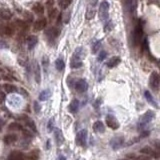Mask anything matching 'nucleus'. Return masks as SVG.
<instances>
[{"instance_id": "14", "label": "nucleus", "mask_w": 160, "mask_h": 160, "mask_svg": "<svg viewBox=\"0 0 160 160\" xmlns=\"http://www.w3.org/2000/svg\"><path fill=\"white\" fill-rule=\"evenodd\" d=\"M25 159V155L21 151H12L7 157V160H23Z\"/></svg>"}, {"instance_id": "15", "label": "nucleus", "mask_w": 160, "mask_h": 160, "mask_svg": "<svg viewBox=\"0 0 160 160\" xmlns=\"http://www.w3.org/2000/svg\"><path fill=\"white\" fill-rule=\"evenodd\" d=\"M92 128L94 130V132L96 133H104L105 132V126L104 123L101 120H97L96 122H94V124L92 125Z\"/></svg>"}, {"instance_id": "10", "label": "nucleus", "mask_w": 160, "mask_h": 160, "mask_svg": "<svg viewBox=\"0 0 160 160\" xmlns=\"http://www.w3.org/2000/svg\"><path fill=\"white\" fill-rule=\"evenodd\" d=\"M46 25H47V20H46V18L42 17V18L37 19L35 22H34L33 28H34V30H36V31H40V30H43L44 28L46 27Z\"/></svg>"}, {"instance_id": "37", "label": "nucleus", "mask_w": 160, "mask_h": 160, "mask_svg": "<svg viewBox=\"0 0 160 160\" xmlns=\"http://www.w3.org/2000/svg\"><path fill=\"white\" fill-rule=\"evenodd\" d=\"M71 2H72V0H60L59 5L62 9H66V8L71 4Z\"/></svg>"}, {"instance_id": "36", "label": "nucleus", "mask_w": 160, "mask_h": 160, "mask_svg": "<svg viewBox=\"0 0 160 160\" xmlns=\"http://www.w3.org/2000/svg\"><path fill=\"white\" fill-rule=\"evenodd\" d=\"M112 29H113V22L111 21V20H109V21H107L106 23L104 24L103 30H104V32H109Z\"/></svg>"}, {"instance_id": "43", "label": "nucleus", "mask_w": 160, "mask_h": 160, "mask_svg": "<svg viewBox=\"0 0 160 160\" xmlns=\"http://www.w3.org/2000/svg\"><path fill=\"white\" fill-rule=\"evenodd\" d=\"M22 134H23V137H27V138H31L32 137V133L31 131L27 130V129H23L22 128Z\"/></svg>"}, {"instance_id": "55", "label": "nucleus", "mask_w": 160, "mask_h": 160, "mask_svg": "<svg viewBox=\"0 0 160 160\" xmlns=\"http://www.w3.org/2000/svg\"><path fill=\"white\" fill-rule=\"evenodd\" d=\"M0 88H1V86H0Z\"/></svg>"}, {"instance_id": "1", "label": "nucleus", "mask_w": 160, "mask_h": 160, "mask_svg": "<svg viewBox=\"0 0 160 160\" xmlns=\"http://www.w3.org/2000/svg\"><path fill=\"white\" fill-rule=\"evenodd\" d=\"M143 38V24L142 21H139V23L136 25L133 32V42H134L135 45H138L140 44V42L142 41Z\"/></svg>"}, {"instance_id": "12", "label": "nucleus", "mask_w": 160, "mask_h": 160, "mask_svg": "<svg viewBox=\"0 0 160 160\" xmlns=\"http://www.w3.org/2000/svg\"><path fill=\"white\" fill-rule=\"evenodd\" d=\"M140 153L143 155H146V156H148V157L152 156V157H155V158L158 157V153H157L156 151H154L151 147H149V146H146V147H144V148H141Z\"/></svg>"}, {"instance_id": "8", "label": "nucleus", "mask_w": 160, "mask_h": 160, "mask_svg": "<svg viewBox=\"0 0 160 160\" xmlns=\"http://www.w3.org/2000/svg\"><path fill=\"white\" fill-rule=\"evenodd\" d=\"M105 122H106L107 126H108L109 128L113 129V130H116V129H118L119 126H120L118 120H117L113 115H107L106 118H105Z\"/></svg>"}, {"instance_id": "29", "label": "nucleus", "mask_w": 160, "mask_h": 160, "mask_svg": "<svg viewBox=\"0 0 160 160\" xmlns=\"http://www.w3.org/2000/svg\"><path fill=\"white\" fill-rule=\"evenodd\" d=\"M33 11L35 12L36 14H38V15H40V14H43V12H44V7L43 6L41 5L40 3H36V4H34V6H33Z\"/></svg>"}, {"instance_id": "40", "label": "nucleus", "mask_w": 160, "mask_h": 160, "mask_svg": "<svg viewBox=\"0 0 160 160\" xmlns=\"http://www.w3.org/2000/svg\"><path fill=\"white\" fill-rule=\"evenodd\" d=\"M33 109H34V112H35L36 114H39V113L41 112V106H40V104L37 102V101H34Z\"/></svg>"}, {"instance_id": "17", "label": "nucleus", "mask_w": 160, "mask_h": 160, "mask_svg": "<svg viewBox=\"0 0 160 160\" xmlns=\"http://www.w3.org/2000/svg\"><path fill=\"white\" fill-rule=\"evenodd\" d=\"M26 42H27L28 49L32 50L36 46V44L38 43V38L36 37L35 35H30V36H28V37H27V39H26Z\"/></svg>"}, {"instance_id": "21", "label": "nucleus", "mask_w": 160, "mask_h": 160, "mask_svg": "<svg viewBox=\"0 0 160 160\" xmlns=\"http://www.w3.org/2000/svg\"><path fill=\"white\" fill-rule=\"evenodd\" d=\"M120 62H121L120 57H118V56H113L112 58H110V59L107 61L106 65H107V67H109V68H113V67H116Z\"/></svg>"}, {"instance_id": "45", "label": "nucleus", "mask_w": 160, "mask_h": 160, "mask_svg": "<svg viewBox=\"0 0 160 160\" xmlns=\"http://www.w3.org/2000/svg\"><path fill=\"white\" fill-rule=\"evenodd\" d=\"M9 46H8V44L6 43L4 40H0V49H6V48H8Z\"/></svg>"}, {"instance_id": "20", "label": "nucleus", "mask_w": 160, "mask_h": 160, "mask_svg": "<svg viewBox=\"0 0 160 160\" xmlns=\"http://www.w3.org/2000/svg\"><path fill=\"white\" fill-rule=\"evenodd\" d=\"M80 103L77 99H73V100L70 102L69 106H68V110H69L70 113H76L79 109Z\"/></svg>"}, {"instance_id": "47", "label": "nucleus", "mask_w": 160, "mask_h": 160, "mask_svg": "<svg viewBox=\"0 0 160 160\" xmlns=\"http://www.w3.org/2000/svg\"><path fill=\"white\" fill-rule=\"evenodd\" d=\"M54 4V0H48L47 2H46V6H47L48 8H52V5Z\"/></svg>"}, {"instance_id": "7", "label": "nucleus", "mask_w": 160, "mask_h": 160, "mask_svg": "<svg viewBox=\"0 0 160 160\" xmlns=\"http://www.w3.org/2000/svg\"><path fill=\"white\" fill-rule=\"evenodd\" d=\"M124 144V137L123 136H115L110 140V146L113 150H117Z\"/></svg>"}, {"instance_id": "53", "label": "nucleus", "mask_w": 160, "mask_h": 160, "mask_svg": "<svg viewBox=\"0 0 160 160\" xmlns=\"http://www.w3.org/2000/svg\"><path fill=\"white\" fill-rule=\"evenodd\" d=\"M2 102H3V101H2V100H0V103H2Z\"/></svg>"}, {"instance_id": "16", "label": "nucleus", "mask_w": 160, "mask_h": 160, "mask_svg": "<svg viewBox=\"0 0 160 160\" xmlns=\"http://www.w3.org/2000/svg\"><path fill=\"white\" fill-rule=\"evenodd\" d=\"M21 119L24 121V122H25V124L27 125V126L29 127V128L31 129L34 133H37V127H36L35 122H34L32 119H30L29 117H27V116H23Z\"/></svg>"}, {"instance_id": "44", "label": "nucleus", "mask_w": 160, "mask_h": 160, "mask_svg": "<svg viewBox=\"0 0 160 160\" xmlns=\"http://www.w3.org/2000/svg\"><path fill=\"white\" fill-rule=\"evenodd\" d=\"M133 160H149V157L146 156V155H143V154H140L138 155V156H135Z\"/></svg>"}, {"instance_id": "2", "label": "nucleus", "mask_w": 160, "mask_h": 160, "mask_svg": "<svg viewBox=\"0 0 160 160\" xmlns=\"http://www.w3.org/2000/svg\"><path fill=\"white\" fill-rule=\"evenodd\" d=\"M155 117V112L152 110H147L144 114L141 116L140 120H139V127L140 128H144L151 120Z\"/></svg>"}, {"instance_id": "48", "label": "nucleus", "mask_w": 160, "mask_h": 160, "mask_svg": "<svg viewBox=\"0 0 160 160\" xmlns=\"http://www.w3.org/2000/svg\"><path fill=\"white\" fill-rule=\"evenodd\" d=\"M5 97H6L5 93H4L3 91H0V100H2V101H3L4 99H5Z\"/></svg>"}, {"instance_id": "32", "label": "nucleus", "mask_w": 160, "mask_h": 160, "mask_svg": "<svg viewBox=\"0 0 160 160\" xmlns=\"http://www.w3.org/2000/svg\"><path fill=\"white\" fill-rule=\"evenodd\" d=\"M41 63H42V66H43L44 71L47 72V68H48V66H49V59H48V57L46 55H44L43 57H42Z\"/></svg>"}, {"instance_id": "9", "label": "nucleus", "mask_w": 160, "mask_h": 160, "mask_svg": "<svg viewBox=\"0 0 160 160\" xmlns=\"http://www.w3.org/2000/svg\"><path fill=\"white\" fill-rule=\"evenodd\" d=\"M75 89L77 90V92L79 93H84L88 89V83L85 79H79L77 80V82L75 83Z\"/></svg>"}, {"instance_id": "4", "label": "nucleus", "mask_w": 160, "mask_h": 160, "mask_svg": "<svg viewBox=\"0 0 160 160\" xmlns=\"http://www.w3.org/2000/svg\"><path fill=\"white\" fill-rule=\"evenodd\" d=\"M75 142H76V144L80 147L86 146V143H87V130L86 129H82V130H80L79 132L76 134Z\"/></svg>"}, {"instance_id": "51", "label": "nucleus", "mask_w": 160, "mask_h": 160, "mask_svg": "<svg viewBox=\"0 0 160 160\" xmlns=\"http://www.w3.org/2000/svg\"><path fill=\"white\" fill-rule=\"evenodd\" d=\"M46 145H47V146H46V149H50V140H48V141H47V143H46Z\"/></svg>"}, {"instance_id": "27", "label": "nucleus", "mask_w": 160, "mask_h": 160, "mask_svg": "<svg viewBox=\"0 0 160 160\" xmlns=\"http://www.w3.org/2000/svg\"><path fill=\"white\" fill-rule=\"evenodd\" d=\"M3 88H4V90H5V92H7V93H13L17 91V87L13 84H10V83H5V84L3 85Z\"/></svg>"}, {"instance_id": "46", "label": "nucleus", "mask_w": 160, "mask_h": 160, "mask_svg": "<svg viewBox=\"0 0 160 160\" xmlns=\"http://www.w3.org/2000/svg\"><path fill=\"white\" fill-rule=\"evenodd\" d=\"M101 103V99H97V100H95L94 104H93V106H94V108L98 109L99 108V105H100Z\"/></svg>"}, {"instance_id": "11", "label": "nucleus", "mask_w": 160, "mask_h": 160, "mask_svg": "<svg viewBox=\"0 0 160 160\" xmlns=\"http://www.w3.org/2000/svg\"><path fill=\"white\" fill-rule=\"evenodd\" d=\"M54 138H55V143L57 146H61L64 142V136L62 134V131L61 129L59 128H56L54 129Z\"/></svg>"}, {"instance_id": "26", "label": "nucleus", "mask_w": 160, "mask_h": 160, "mask_svg": "<svg viewBox=\"0 0 160 160\" xmlns=\"http://www.w3.org/2000/svg\"><path fill=\"white\" fill-rule=\"evenodd\" d=\"M39 154H40L39 150H38V149H34V150L30 151V152L28 153L27 158L29 160H38L39 159Z\"/></svg>"}, {"instance_id": "3", "label": "nucleus", "mask_w": 160, "mask_h": 160, "mask_svg": "<svg viewBox=\"0 0 160 160\" xmlns=\"http://www.w3.org/2000/svg\"><path fill=\"white\" fill-rule=\"evenodd\" d=\"M109 16V4L107 1H102L99 6V18L101 21H106Z\"/></svg>"}, {"instance_id": "28", "label": "nucleus", "mask_w": 160, "mask_h": 160, "mask_svg": "<svg viewBox=\"0 0 160 160\" xmlns=\"http://www.w3.org/2000/svg\"><path fill=\"white\" fill-rule=\"evenodd\" d=\"M55 67L58 71H63L64 68H65V63H64V61H63L62 58H58V59H56Z\"/></svg>"}, {"instance_id": "19", "label": "nucleus", "mask_w": 160, "mask_h": 160, "mask_svg": "<svg viewBox=\"0 0 160 160\" xmlns=\"http://www.w3.org/2000/svg\"><path fill=\"white\" fill-rule=\"evenodd\" d=\"M144 97H145V99H146L147 102H148L149 104L153 105V106H154L155 108H158V104H157V102L155 101L154 97H153L152 95H151V93L149 92L148 90H145V91H144Z\"/></svg>"}, {"instance_id": "38", "label": "nucleus", "mask_w": 160, "mask_h": 160, "mask_svg": "<svg viewBox=\"0 0 160 160\" xmlns=\"http://www.w3.org/2000/svg\"><path fill=\"white\" fill-rule=\"evenodd\" d=\"M83 66L82 61H76V60H71L70 62V67L71 68H80Z\"/></svg>"}, {"instance_id": "54", "label": "nucleus", "mask_w": 160, "mask_h": 160, "mask_svg": "<svg viewBox=\"0 0 160 160\" xmlns=\"http://www.w3.org/2000/svg\"><path fill=\"white\" fill-rule=\"evenodd\" d=\"M119 160H127V159H119Z\"/></svg>"}, {"instance_id": "39", "label": "nucleus", "mask_w": 160, "mask_h": 160, "mask_svg": "<svg viewBox=\"0 0 160 160\" xmlns=\"http://www.w3.org/2000/svg\"><path fill=\"white\" fill-rule=\"evenodd\" d=\"M53 130H54V118H50L47 123V131L50 133Z\"/></svg>"}, {"instance_id": "22", "label": "nucleus", "mask_w": 160, "mask_h": 160, "mask_svg": "<svg viewBox=\"0 0 160 160\" xmlns=\"http://www.w3.org/2000/svg\"><path fill=\"white\" fill-rule=\"evenodd\" d=\"M17 139H18V137H17V135L16 134H7V135L4 136L3 141H4L5 144L10 145V144H13L14 142H16Z\"/></svg>"}, {"instance_id": "52", "label": "nucleus", "mask_w": 160, "mask_h": 160, "mask_svg": "<svg viewBox=\"0 0 160 160\" xmlns=\"http://www.w3.org/2000/svg\"><path fill=\"white\" fill-rule=\"evenodd\" d=\"M59 160H66V157L64 156V155H60V157H59Z\"/></svg>"}, {"instance_id": "34", "label": "nucleus", "mask_w": 160, "mask_h": 160, "mask_svg": "<svg viewBox=\"0 0 160 160\" xmlns=\"http://www.w3.org/2000/svg\"><path fill=\"white\" fill-rule=\"evenodd\" d=\"M48 14H49L50 19H54V18H56V16H57L58 11L56 8L52 7V8H50V9H48Z\"/></svg>"}, {"instance_id": "35", "label": "nucleus", "mask_w": 160, "mask_h": 160, "mask_svg": "<svg viewBox=\"0 0 160 160\" xmlns=\"http://www.w3.org/2000/svg\"><path fill=\"white\" fill-rule=\"evenodd\" d=\"M95 14H96V11H95L94 8H91V9H88L86 12V14H85V16H86V19H92V18H94Z\"/></svg>"}, {"instance_id": "31", "label": "nucleus", "mask_w": 160, "mask_h": 160, "mask_svg": "<svg viewBox=\"0 0 160 160\" xmlns=\"http://www.w3.org/2000/svg\"><path fill=\"white\" fill-rule=\"evenodd\" d=\"M8 129L10 131H17V130H22V126L18 122H12L8 125Z\"/></svg>"}, {"instance_id": "41", "label": "nucleus", "mask_w": 160, "mask_h": 160, "mask_svg": "<svg viewBox=\"0 0 160 160\" xmlns=\"http://www.w3.org/2000/svg\"><path fill=\"white\" fill-rule=\"evenodd\" d=\"M106 56H107V52L106 51H104V50H102V51L99 53V55H98V57H97V60H98L99 62H101V61H103V60L106 58Z\"/></svg>"}, {"instance_id": "49", "label": "nucleus", "mask_w": 160, "mask_h": 160, "mask_svg": "<svg viewBox=\"0 0 160 160\" xmlns=\"http://www.w3.org/2000/svg\"><path fill=\"white\" fill-rule=\"evenodd\" d=\"M97 3V0H89V4H90L92 7H94L95 5H96Z\"/></svg>"}, {"instance_id": "33", "label": "nucleus", "mask_w": 160, "mask_h": 160, "mask_svg": "<svg viewBox=\"0 0 160 160\" xmlns=\"http://www.w3.org/2000/svg\"><path fill=\"white\" fill-rule=\"evenodd\" d=\"M100 48H101V41L100 40H97V41H95L92 45V53L95 54L96 52H98Z\"/></svg>"}, {"instance_id": "24", "label": "nucleus", "mask_w": 160, "mask_h": 160, "mask_svg": "<svg viewBox=\"0 0 160 160\" xmlns=\"http://www.w3.org/2000/svg\"><path fill=\"white\" fill-rule=\"evenodd\" d=\"M12 17V13L10 10L6 8H0V18L3 20H8Z\"/></svg>"}, {"instance_id": "6", "label": "nucleus", "mask_w": 160, "mask_h": 160, "mask_svg": "<svg viewBox=\"0 0 160 160\" xmlns=\"http://www.w3.org/2000/svg\"><path fill=\"white\" fill-rule=\"evenodd\" d=\"M149 85L154 90H158L159 87V74L157 71H152L149 77Z\"/></svg>"}, {"instance_id": "23", "label": "nucleus", "mask_w": 160, "mask_h": 160, "mask_svg": "<svg viewBox=\"0 0 160 160\" xmlns=\"http://www.w3.org/2000/svg\"><path fill=\"white\" fill-rule=\"evenodd\" d=\"M15 33V29H14L13 25L12 24H7V25H4L3 27V34H5L8 37H11Z\"/></svg>"}, {"instance_id": "25", "label": "nucleus", "mask_w": 160, "mask_h": 160, "mask_svg": "<svg viewBox=\"0 0 160 160\" xmlns=\"http://www.w3.org/2000/svg\"><path fill=\"white\" fill-rule=\"evenodd\" d=\"M52 95V91L50 89H45V90L41 91L39 93V100L40 101H45L48 98H50Z\"/></svg>"}, {"instance_id": "18", "label": "nucleus", "mask_w": 160, "mask_h": 160, "mask_svg": "<svg viewBox=\"0 0 160 160\" xmlns=\"http://www.w3.org/2000/svg\"><path fill=\"white\" fill-rule=\"evenodd\" d=\"M84 57V50L82 47L76 48V50L74 51L73 56H72L71 60H76V61H82V58Z\"/></svg>"}, {"instance_id": "50", "label": "nucleus", "mask_w": 160, "mask_h": 160, "mask_svg": "<svg viewBox=\"0 0 160 160\" xmlns=\"http://www.w3.org/2000/svg\"><path fill=\"white\" fill-rule=\"evenodd\" d=\"M3 125H4V121L2 120V119H0V131H1V128Z\"/></svg>"}, {"instance_id": "30", "label": "nucleus", "mask_w": 160, "mask_h": 160, "mask_svg": "<svg viewBox=\"0 0 160 160\" xmlns=\"http://www.w3.org/2000/svg\"><path fill=\"white\" fill-rule=\"evenodd\" d=\"M127 2V7L130 12H134L135 8L137 5V0H126Z\"/></svg>"}, {"instance_id": "13", "label": "nucleus", "mask_w": 160, "mask_h": 160, "mask_svg": "<svg viewBox=\"0 0 160 160\" xmlns=\"http://www.w3.org/2000/svg\"><path fill=\"white\" fill-rule=\"evenodd\" d=\"M33 71H34V79H35L36 83L41 82V69H40V66L37 62H34L33 66Z\"/></svg>"}, {"instance_id": "42", "label": "nucleus", "mask_w": 160, "mask_h": 160, "mask_svg": "<svg viewBox=\"0 0 160 160\" xmlns=\"http://www.w3.org/2000/svg\"><path fill=\"white\" fill-rule=\"evenodd\" d=\"M24 15H25V19L27 20V22H32L33 21V16H32V14L30 13V12L28 11H25L24 12Z\"/></svg>"}, {"instance_id": "5", "label": "nucleus", "mask_w": 160, "mask_h": 160, "mask_svg": "<svg viewBox=\"0 0 160 160\" xmlns=\"http://www.w3.org/2000/svg\"><path fill=\"white\" fill-rule=\"evenodd\" d=\"M60 33V30L57 27H50L45 31V36L47 37V40L49 42H53L56 38L58 37Z\"/></svg>"}]
</instances>
